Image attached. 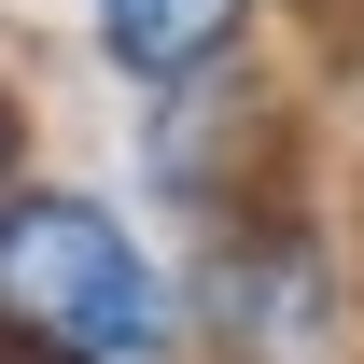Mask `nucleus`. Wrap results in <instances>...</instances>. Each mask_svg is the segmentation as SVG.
<instances>
[{
	"instance_id": "nucleus-1",
	"label": "nucleus",
	"mask_w": 364,
	"mask_h": 364,
	"mask_svg": "<svg viewBox=\"0 0 364 364\" xmlns=\"http://www.w3.org/2000/svg\"><path fill=\"white\" fill-rule=\"evenodd\" d=\"M154 309L140 238L98 196H14L0 210V336L28 364H112Z\"/></svg>"
},
{
	"instance_id": "nucleus-2",
	"label": "nucleus",
	"mask_w": 364,
	"mask_h": 364,
	"mask_svg": "<svg viewBox=\"0 0 364 364\" xmlns=\"http://www.w3.org/2000/svg\"><path fill=\"white\" fill-rule=\"evenodd\" d=\"M225 28H238V0H98V43H112V70H140V85L210 70Z\"/></svg>"
}]
</instances>
